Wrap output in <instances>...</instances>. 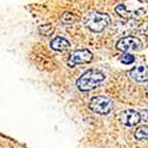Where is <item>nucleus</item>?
I'll list each match as a JSON object with an SVG mask.
<instances>
[{
  "label": "nucleus",
  "instance_id": "obj_1",
  "mask_svg": "<svg viewBox=\"0 0 148 148\" xmlns=\"http://www.w3.org/2000/svg\"><path fill=\"white\" fill-rule=\"evenodd\" d=\"M104 79H106V76L103 72L98 71L96 69H90L87 72H84L78 78L77 88L81 91H89L97 88L98 85H101Z\"/></svg>",
  "mask_w": 148,
  "mask_h": 148
},
{
  "label": "nucleus",
  "instance_id": "obj_2",
  "mask_svg": "<svg viewBox=\"0 0 148 148\" xmlns=\"http://www.w3.org/2000/svg\"><path fill=\"white\" fill-rule=\"evenodd\" d=\"M109 16L102 12H91L84 20L85 26L92 32H102L109 25Z\"/></svg>",
  "mask_w": 148,
  "mask_h": 148
},
{
  "label": "nucleus",
  "instance_id": "obj_3",
  "mask_svg": "<svg viewBox=\"0 0 148 148\" xmlns=\"http://www.w3.org/2000/svg\"><path fill=\"white\" fill-rule=\"evenodd\" d=\"M89 108L94 113L100 115H107L113 110V103L108 97L95 96L89 102Z\"/></svg>",
  "mask_w": 148,
  "mask_h": 148
},
{
  "label": "nucleus",
  "instance_id": "obj_4",
  "mask_svg": "<svg viewBox=\"0 0 148 148\" xmlns=\"http://www.w3.org/2000/svg\"><path fill=\"white\" fill-rule=\"evenodd\" d=\"M142 47V43L139 38L136 37H123L121 38L117 44H116V49L119 51H122V52H128V51H136V50H140Z\"/></svg>",
  "mask_w": 148,
  "mask_h": 148
},
{
  "label": "nucleus",
  "instance_id": "obj_5",
  "mask_svg": "<svg viewBox=\"0 0 148 148\" xmlns=\"http://www.w3.org/2000/svg\"><path fill=\"white\" fill-rule=\"evenodd\" d=\"M92 59V53L89 51L88 49H82V50H75L72 51L69 56V65L70 66H75L77 64H84V63H89Z\"/></svg>",
  "mask_w": 148,
  "mask_h": 148
},
{
  "label": "nucleus",
  "instance_id": "obj_6",
  "mask_svg": "<svg viewBox=\"0 0 148 148\" xmlns=\"http://www.w3.org/2000/svg\"><path fill=\"white\" fill-rule=\"evenodd\" d=\"M117 120L120 123H122L123 126H127V127H133V126H136L138 123L141 120V115L140 113H138L136 110H133V109H127V110H123L117 115Z\"/></svg>",
  "mask_w": 148,
  "mask_h": 148
},
{
  "label": "nucleus",
  "instance_id": "obj_7",
  "mask_svg": "<svg viewBox=\"0 0 148 148\" xmlns=\"http://www.w3.org/2000/svg\"><path fill=\"white\" fill-rule=\"evenodd\" d=\"M129 75L136 82H146L148 81V66L147 65H139L130 70Z\"/></svg>",
  "mask_w": 148,
  "mask_h": 148
},
{
  "label": "nucleus",
  "instance_id": "obj_8",
  "mask_svg": "<svg viewBox=\"0 0 148 148\" xmlns=\"http://www.w3.org/2000/svg\"><path fill=\"white\" fill-rule=\"evenodd\" d=\"M50 46L55 51H64L70 47V42L66 40L65 38H63V37H56V38H53L51 40Z\"/></svg>",
  "mask_w": 148,
  "mask_h": 148
},
{
  "label": "nucleus",
  "instance_id": "obj_9",
  "mask_svg": "<svg viewBox=\"0 0 148 148\" xmlns=\"http://www.w3.org/2000/svg\"><path fill=\"white\" fill-rule=\"evenodd\" d=\"M135 139L138 140H148V126H141L134 133Z\"/></svg>",
  "mask_w": 148,
  "mask_h": 148
},
{
  "label": "nucleus",
  "instance_id": "obj_10",
  "mask_svg": "<svg viewBox=\"0 0 148 148\" xmlns=\"http://www.w3.org/2000/svg\"><path fill=\"white\" fill-rule=\"evenodd\" d=\"M121 62L123 64H133L134 63V57L132 56V55H129V53H127V55H123L122 57H121Z\"/></svg>",
  "mask_w": 148,
  "mask_h": 148
},
{
  "label": "nucleus",
  "instance_id": "obj_11",
  "mask_svg": "<svg viewBox=\"0 0 148 148\" xmlns=\"http://www.w3.org/2000/svg\"><path fill=\"white\" fill-rule=\"evenodd\" d=\"M62 21H63L64 24H71V23L75 21V17H73L72 14H70V13H64L63 18H62Z\"/></svg>",
  "mask_w": 148,
  "mask_h": 148
},
{
  "label": "nucleus",
  "instance_id": "obj_12",
  "mask_svg": "<svg viewBox=\"0 0 148 148\" xmlns=\"http://www.w3.org/2000/svg\"><path fill=\"white\" fill-rule=\"evenodd\" d=\"M52 26L51 25H44V26H40V32L43 33V34H50V33H52Z\"/></svg>",
  "mask_w": 148,
  "mask_h": 148
},
{
  "label": "nucleus",
  "instance_id": "obj_13",
  "mask_svg": "<svg viewBox=\"0 0 148 148\" xmlns=\"http://www.w3.org/2000/svg\"><path fill=\"white\" fill-rule=\"evenodd\" d=\"M140 115H141V119L148 121V110H143V112H142Z\"/></svg>",
  "mask_w": 148,
  "mask_h": 148
}]
</instances>
